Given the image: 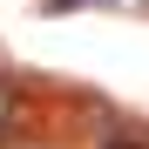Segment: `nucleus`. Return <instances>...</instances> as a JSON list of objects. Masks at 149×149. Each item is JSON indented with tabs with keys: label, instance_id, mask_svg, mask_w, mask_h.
<instances>
[{
	"label": "nucleus",
	"instance_id": "obj_1",
	"mask_svg": "<svg viewBox=\"0 0 149 149\" xmlns=\"http://www.w3.org/2000/svg\"><path fill=\"white\" fill-rule=\"evenodd\" d=\"M109 149H149V142H142V136H136V142H129V136H115V142H109Z\"/></svg>",
	"mask_w": 149,
	"mask_h": 149
}]
</instances>
